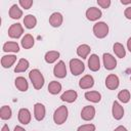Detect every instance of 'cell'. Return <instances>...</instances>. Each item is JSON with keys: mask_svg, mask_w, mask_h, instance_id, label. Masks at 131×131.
Wrapping results in <instances>:
<instances>
[{"mask_svg": "<svg viewBox=\"0 0 131 131\" xmlns=\"http://www.w3.org/2000/svg\"><path fill=\"white\" fill-rule=\"evenodd\" d=\"M29 66H30V63L26 58H20L14 68V72L15 73H23V72L28 70Z\"/></svg>", "mask_w": 131, "mask_h": 131, "instance_id": "cell-28", "label": "cell"}, {"mask_svg": "<svg viewBox=\"0 0 131 131\" xmlns=\"http://www.w3.org/2000/svg\"><path fill=\"white\" fill-rule=\"evenodd\" d=\"M77 97H78V93H77L75 90L70 89V90H67L66 92H63V93L61 94L60 99H61L62 101H66V102L72 103V102L76 101Z\"/></svg>", "mask_w": 131, "mask_h": 131, "instance_id": "cell-16", "label": "cell"}, {"mask_svg": "<svg viewBox=\"0 0 131 131\" xmlns=\"http://www.w3.org/2000/svg\"><path fill=\"white\" fill-rule=\"evenodd\" d=\"M61 90V84L57 81H51L48 85V91L49 93L55 95V94H58Z\"/></svg>", "mask_w": 131, "mask_h": 131, "instance_id": "cell-29", "label": "cell"}, {"mask_svg": "<svg viewBox=\"0 0 131 131\" xmlns=\"http://www.w3.org/2000/svg\"><path fill=\"white\" fill-rule=\"evenodd\" d=\"M3 51L4 52H13L17 53L19 51V46L16 42H6L3 45Z\"/></svg>", "mask_w": 131, "mask_h": 131, "instance_id": "cell-25", "label": "cell"}, {"mask_svg": "<svg viewBox=\"0 0 131 131\" xmlns=\"http://www.w3.org/2000/svg\"><path fill=\"white\" fill-rule=\"evenodd\" d=\"M90 51H91V48H90V46L87 45V44H81V45L78 46V48H77V54H78V56L82 57L83 59H85V58L88 57Z\"/></svg>", "mask_w": 131, "mask_h": 131, "instance_id": "cell-21", "label": "cell"}, {"mask_svg": "<svg viewBox=\"0 0 131 131\" xmlns=\"http://www.w3.org/2000/svg\"><path fill=\"white\" fill-rule=\"evenodd\" d=\"M114 131H128V130H127L126 127H124V126H118Z\"/></svg>", "mask_w": 131, "mask_h": 131, "instance_id": "cell-36", "label": "cell"}, {"mask_svg": "<svg viewBox=\"0 0 131 131\" xmlns=\"http://www.w3.org/2000/svg\"><path fill=\"white\" fill-rule=\"evenodd\" d=\"M97 4L101 8H108L111 6V0H97Z\"/></svg>", "mask_w": 131, "mask_h": 131, "instance_id": "cell-34", "label": "cell"}, {"mask_svg": "<svg viewBox=\"0 0 131 131\" xmlns=\"http://www.w3.org/2000/svg\"><path fill=\"white\" fill-rule=\"evenodd\" d=\"M101 15H102V12L97 7H89L86 10V17L90 21H95V20L99 19L101 17Z\"/></svg>", "mask_w": 131, "mask_h": 131, "instance_id": "cell-7", "label": "cell"}, {"mask_svg": "<svg viewBox=\"0 0 131 131\" xmlns=\"http://www.w3.org/2000/svg\"><path fill=\"white\" fill-rule=\"evenodd\" d=\"M24 25L27 29H33L37 25V18L33 14H28L24 18Z\"/></svg>", "mask_w": 131, "mask_h": 131, "instance_id": "cell-27", "label": "cell"}, {"mask_svg": "<svg viewBox=\"0 0 131 131\" xmlns=\"http://www.w3.org/2000/svg\"><path fill=\"white\" fill-rule=\"evenodd\" d=\"M14 84H15V87L19 90V91H27L28 88H29V84L26 80V78L24 77H17L14 81Z\"/></svg>", "mask_w": 131, "mask_h": 131, "instance_id": "cell-23", "label": "cell"}, {"mask_svg": "<svg viewBox=\"0 0 131 131\" xmlns=\"http://www.w3.org/2000/svg\"><path fill=\"white\" fill-rule=\"evenodd\" d=\"M68 116H69L68 107L66 105H60L55 110L53 114V121L56 125H61L67 121Z\"/></svg>", "mask_w": 131, "mask_h": 131, "instance_id": "cell-2", "label": "cell"}, {"mask_svg": "<svg viewBox=\"0 0 131 131\" xmlns=\"http://www.w3.org/2000/svg\"><path fill=\"white\" fill-rule=\"evenodd\" d=\"M16 60V56L13 54H7V55H3L1 58V64L4 69H9L11 66H13V63Z\"/></svg>", "mask_w": 131, "mask_h": 131, "instance_id": "cell-18", "label": "cell"}, {"mask_svg": "<svg viewBox=\"0 0 131 131\" xmlns=\"http://www.w3.org/2000/svg\"><path fill=\"white\" fill-rule=\"evenodd\" d=\"M119 84H120V80L118 76L115 74H110L105 79V86L110 90H116L119 87Z\"/></svg>", "mask_w": 131, "mask_h": 131, "instance_id": "cell-8", "label": "cell"}, {"mask_svg": "<svg viewBox=\"0 0 131 131\" xmlns=\"http://www.w3.org/2000/svg\"><path fill=\"white\" fill-rule=\"evenodd\" d=\"M45 114H46V110L42 103L37 102L34 104V117L37 121H42L45 118Z\"/></svg>", "mask_w": 131, "mask_h": 131, "instance_id": "cell-11", "label": "cell"}, {"mask_svg": "<svg viewBox=\"0 0 131 131\" xmlns=\"http://www.w3.org/2000/svg\"><path fill=\"white\" fill-rule=\"evenodd\" d=\"M94 85V79L90 75H85L79 81V87L82 89H90Z\"/></svg>", "mask_w": 131, "mask_h": 131, "instance_id": "cell-12", "label": "cell"}, {"mask_svg": "<svg viewBox=\"0 0 131 131\" xmlns=\"http://www.w3.org/2000/svg\"><path fill=\"white\" fill-rule=\"evenodd\" d=\"M124 15H125L126 18L131 19V6H129V7H127V8L125 9V11H124Z\"/></svg>", "mask_w": 131, "mask_h": 131, "instance_id": "cell-35", "label": "cell"}, {"mask_svg": "<svg viewBox=\"0 0 131 131\" xmlns=\"http://www.w3.org/2000/svg\"><path fill=\"white\" fill-rule=\"evenodd\" d=\"M17 117H18V121L24 125L29 124L31 122V118H32L31 113H30V111L28 108H20L18 111Z\"/></svg>", "mask_w": 131, "mask_h": 131, "instance_id": "cell-15", "label": "cell"}, {"mask_svg": "<svg viewBox=\"0 0 131 131\" xmlns=\"http://www.w3.org/2000/svg\"><path fill=\"white\" fill-rule=\"evenodd\" d=\"M29 78L33 84V87L36 90L41 89L44 86V77L42 75V73L38 70V69H34L29 73Z\"/></svg>", "mask_w": 131, "mask_h": 131, "instance_id": "cell-1", "label": "cell"}, {"mask_svg": "<svg viewBox=\"0 0 131 131\" xmlns=\"http://www.w3.org/2000/svg\"><path fill=\"white\" fill-rule=\"evenodd\" d=\"M19 5L25 8V9H30L31 6L33 5V1L32 0H19Z\"/></svg>", "mask_w": 131, "mask_h": 131, "instance_id": "cell-33", "label": "cell"}, {"mask_svg": "<svg viewBox=\"0 0 131 131\" xmlns=\"http://www.w3.org/2000/svg\"><path fill=\"white\" fill-rule=\"evenodd\" d=\"M53 74L55 77L59 78V79H62L67 76V68H66V64L62 60H59L53 68Z\"/></svg>", "mask_w": 131, "mask_h": 131, "instance_id": "cell-9", "label": "cell"}, {"mask_svg": "<svg viewBox=\"0 0 131 131\" xmlns=\"http://www.w3.org/2000/svg\"><path fill=\"white\" fill-rule=\"evenodd\" d=\"M21 46L25 48V49H30L34 46L35 44V40L33 38V36L31 34H26L23 38H21Z\"/></svg>", "mask_w": 131, "mask_h": 131, "instance_id": "cell-20", "label": "cell"}, {"mask_svg": "<svg viewBox=\"0 0 131 131\" xmlns=\"http://www.w3.org/2000/svg\"><path fill=\"white\" fill-rule=\"evenodd\" d=\"M113 50H114L115 54H116L119 58H123V57L126 56V49H125V47L123 46V44H121V43H119V42H117V43L114 44Z\"/></svg>", "mask_w": 131, "mask_h": 131, "instance_id": "cell-26", "label": "cell"}, {"mask_svg": "<svg viewBox=\"0 0 131 131\" xmlns=\"http://www.w3.org/2000/svg\"><path fill=\"white\" fill-rule=\"evenodd\" d=\"M1 131H9L8 126H7V125H3V127H2V129H1Z\"/></svg>", "mask_w": 131, "mask_h": 131, "instance_id": "cell-40", "label": "cell"}, {"mask_svg": "<svg viewBox=\"0 0 131 131\" xmlns=\"http://www.w3.org/2000/svg\"><path fill=\"white\" fill-rule=\"evenodd\" d=\"M112 114H113V117H114L115 120H121L124 117V108L118 101L113 102Z\"/></svg>", "mask_w": 131, "mask_h": 131, "instance_id": "cell-13", "label": "cell"}, {"mask_svg": "<svg viewBox=\"0 0 131 131\" xmlns=\"http://www.w3.org/2000/svg\"><path fill=\"white\" fill-rule=\"evenodd\" d=\"M85 98L88 101L97 103V102H99L101 100V94L98 91H87L85 93Z\"/></svg>", "mask_w": 131, "mask_h": 131, "instance_id": "cell-22", "label": "cell"}, {"mask_svg": "<svg viewBox=\"0 0 131 131\" xmlns=\"http://www.w3.org/2000/svg\"><path fill=\"white\" fill-rule=\"evenodd\" d=\"M130 98H131V94L127 89H123L118 93V99L123 103H128Z\"/></svg>", "mask_w": 131, "mask_h": 131, "instance_id": "cell-30", "label": "cell"}, {"mask_svg": "<svg viewBox=\"0 0 131 131\" xmlns=\"http://www.w3.org/2000/svg\"><path fill=\"white\" fill-rule=\"evenodd\" d=\"M102 59H103V66H104L105 70L112 71V70L116 69V67H117V59L111 53H103Z\"/></svg>", "mask_w": 131, "mask_h": 131, "instance_id": "cell-5", "label": "cell"}, {"mask_svg": "<svg viewBox=\"0 0 131 131\" xmlns=\"http://www.w3.org/2000/svg\"><path fill=\"white\" fill-rule=\"evenodd\" d=\"M127 48H128V50L131 52V37L128 39V41H127Z\"/></svg>", "mask_w": 131, "mask_h": 131, "instance_id": "cell-37", "label": "cell"}, {"mask_svg": "<svg viewBox=\"0 0 131 131\" xmlns=\"http://www.w3.org/2000/svg\"><path fill=\"white\" fill-rule=\"evenodd\" d=\"M95 116V108L92 105H86L81 111V118L84 121H91Z\"/></svg>", "mask_w": 131, "mask_h": 131, "instance_id": "cell-10", "label": "cell"}, {"mask_svg": "<svg viewBox=\"0 0 131 131\" xmlns=\"http://www.w3.org/2000/svg\"><path fill=\"white\" fill-rule=\"evenodd\" d=\"M121 3L123 5H128V4H131V0H121Z\"/></svg>", "mask_w": 131, "mask_h": 131, "instance_id": "cell-39", "label": "cell"}, {"mask_svg": "<svg viewBox=\"0 0 131 131\" xmlns=\"http://www.w3.org/2000/svg\"><path fill=\"white\" fill-rule=\"evenodd\" d=\"M62 20H63V17H62V14L59 13V12H53L50 17H49V24L53 27V28H58L61 26L62 24Z\"/></svg>", "mask_w": 131, "mask_h": 131, "instance_id": "cell-17", "label": "cell"}, {"mask_svg": "<svg viewBox=\"0 0 131 131\" xmlns=\"http://www.w3.org/2000/svg\"><path fill=\"white\" fill-rule=\"evenodd\" d=\"M130 80H131V77H130Z\"/></svg>", "mask_w": 131, "mask_h": 131, "instance_id": "cell-41", "label": "cell"}, {"mask_svg": "<svg viewBox=\"0 0 131 131\" xmlns=\"http://www.w3.org/2000/svg\"><path fill=\"white\" fill-rule=\"evenodd\" d=\"M77 131H95V126L93 124H84L81 125Z\"/></svg>", "mask_w": 131, "mask_h": 131, "instance_id": "cell-32", "label": "cell"}, {"mask_svg": "<svg viewBox=\"0 0 131 131\" xmlns=\"http://www.w3.org/2000/svg\"><path fill=\"white\" fill-rule=\"evenodd\" d=\"M9 16L12 19H18L23 16V10L18 7L17 4H13L11 5V7L9 8Z\"/></svg>", "mask_w": 131, "mask_h": 131, "instance_id": "cell-19", "label": "cell"}, {"mask_svg": "<svg viewBox=\"0 0 131 131\" xmlns=\"http://www.w3.org/2000/svg\"><path fill=\"white\" fill-rule=\"evenodd\" d=\"M88 68L92 72H97L100 69V60L98 55L96 54H91L90 57L88 58Z\"/></svg>", "mask_w": 131, "mask_h": 131, "instance_id": "cell-14", "label": "cell"}, {"mask_svg": "<svg viewBox=\"0 0 131 131\" xmlns=\"http://www.w3.org/2000/svg\"><path fill=\"white\" fill-rule=\"evenodd\" d=\"M58 57H59V52L55 51V50H51V51H47L45 53L44 59L47 63H53L58 59Z\"/></svg>", "mask_w": 131, "mask_h": 131, "instance_id": "cell-24", "label": "cell"}, {"mask_svg": "<svg viewBox=\"0 0 131 131\" xmlns=\"http://www.w3.org/2000/svg\"><path fill=\"white\" fill-rule=\"evenodd\" d=\"M93 34L96 38L102 39L108 34V26L103 21H98L93 26Z\"/></svg>", "mask_w": 131, "mask_h": 131, "instance_id": "cell-3", "label": "cell"}, {"mask_svg": "<svg viewBox=\"0 0 131 131\" xmlns=\"http://www.w3.org/2000/svg\"><path fill=\"white\" fill-rule=\"evenodd\" d=\"M24 33V28L20 24H13L8 29V36L12 39L19 38Z\"/></svg>", "mask_w": 131, "mask_h": 131, "instance_id": "cell-6", "label": "cell"}, {"mask_svg": "<svg viewBox=\"0 0 131 131\" xmlns=\"http://www.w3.org/2000/svg\"><path fill=\"white\" fill-rule=\"evenodd\" d=\"M70 70L74 76H79L84 72L85 64L83 63L82 60L78 58H73L70 60Z\"/></svg>", "mask_w": 131, "mask_h": 131, "instance_id": "cell-4", "label": "cell"}, {"mask_svg": "<svg viewBox=\"0 0 131 131\" xmlns=\"http://www.w3.org/2000/svg\"><path fill=\"white\" fill-rule=\"evenodd\" d=\"M13 131H26L21 126H15L14 127V130Z\"/></svg>", "mask_w": 131, "mask_h": 131, "instance_id": "cell-38", "label": "cell"}, {"mask_svg": "<svg viewBox=\"0 0 131 131\" xmlns=\"http://www.w3.org/2000/svg\"><path fill=\"white\" fill-rule=\"evenodd\" d=\"M11 115H12V112H11V108L8 105H3L0 108V118L2 120H8V119H10L11 118Z\"/></svg>", "mask_w": 131, "mask_h": 131, "instance_id": "cell-31", "label": "cell"}]
</instances>
